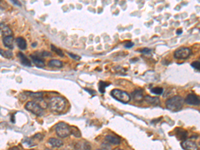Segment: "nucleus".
I'll use <instances>...</instances> for the list:
<instances>
[{
    "label": "nucleus",
    "instance_id": "ddd939ff",
    "mask_svg": "<svg viewBox=\"0 0 200 150\" xmlns=\"http://www.w3.org/2000/svg\"><path fill=\"white\" fill-rule=\"evenodd\" d=\"M17 56H18V57H19L21 63L22 64L24 65H25V66H27V67L31 66V64L30 60H29L27 57L26 56H25L23 53L19 52L17 53Z\"/></svg>",
    "mask_w": 200,
    "mask_h": 150
},
{
    "label": "nucleus",
    "instance_id": "cd10ccee",
    "mask_svg": "<svg viewBox=\"0 0 200 150\" xmlns=\"http://www.w3.org/2000/svg\"><path fill=\"white\" fill-rule=\"evenodd\" d=\"M133 43L132 42H128V43H125V47H127V48H131V47H132L133 46Z\"/></svg>",
    "mask_w": 200,
    "mask_h": 150
},
{
    "label": "nucleus",
    "instance_id": "423d86ee",
    "mask_svg": "<svg viewBox=\"0 0 200 150\" xmlns=\"http://www.w3.org/2000/svg\"><path fill=\"white\" fill-rule=\"evenodd\" d=\"M192 54L191 49L188 47H181L176 49L173 53V56L178 60H185Z\"/></svg>",
    "mask_w": 200,
    "mask_h": 150
},
{
    "label": "nucleus",
    "instance_id": "4468645a",
    "mask_svg": "<svg viewBox=\"0 0 200 150\" xmlns=\"http://www.w3.org/2000/svg\"><path fill=\"white\" fill-rule=\"evenodd\" d=\"M3 43L6 47L12 49H13V36H8V37L3 38Z\"/></svg>",
    "mask_w": 200,
    "mask_h": 150
},
{
    "label": "nucleus",
    "instance_id": "4be33fe9",
    "mask_svg": "<svg viewBox=\"0 0 200 150\" xmlns=\"http://www.w3.org/2000/svg\"><path fill=\"white\" fill-rule=\"evenodd\" d=\"M151 92L155 95H162L163 93V89L161 87H155L151 90Z\"/></svg>",
    "mask_w": 200,
    "mask_h": 150
},
{
    "label": "nucleus",
    "instance_id": "6e6552de",
    "mask_svg": "<svg viewBox=\"0 0 200 150\" xmlns=\"http://www.w3.org/2000/svg\"><path fill=\"white\" fill-rule=\"evenodd\" d=\"M174 132H175L176 137L179 140L185 141L186 140V139L187 138L188 132L185 130L183 129V128L176 127L175 129V131H174Z\"/></svg>",
    "mask_w": 200,
    "mask_h": 150
},
{
    "label": "nucleus",
    "instance_id": "f03ea898",
    "mask_svg": "<svg viewBox=\"0 0 200 150\" xmlns=\"http://www.w3.org/2000/svg\"><path fill=\"white\" fill-rule=\"evenodd\" d=\"M184 99L180 96H176L168 99L165 102L166 108L172 112H179L183 108Z\"/></svg>",
    "mask_w": 200,
    "mask_h": 150
},
{
    "label": "nucleus",
    "instance_id": "a211bd4d",
    "mask_svg": "<svg viewBox=\"0 0 200 150\" xmlns=\"http://www.w3.org/2000/svg\"><path fill=\"white\" fill-rule=\"evenodd\" d=\"M16 43L17 46L21 50H24L27 47V43L25 39L22 37H19L16 39Z\"/></svg>",
    "mask_w": 200,
    "mask_h": 150
},
{
    "label": "nucleus",
    "instance_id": "f257e3e1",
    "mask_svg": "<svg viewBox=\"0 0 200 150\" xmlns=\"http://www.w3.org/2000/svg\"><path fill=\"white\" fill-rule=\"evenodd\" d=\"M66 105V101L62 97L55 96L49 100L48 106L51 111L55 113H60L62 112Z\"/></svg>",
    "mask_w": 200,
    "mask_h": 150
},
{
    "label": "nucleus",
    "instance_id": "f704fd0d",
    "mask_svg": "<svg viewBox=\"0 0 200 150\" xmlns=\"http://www.w3.org/2000/svg\"><path fill=\"white\" fill-rule=\"evenodd\" d=\"M45 150H51V149H45Z\"/></svg>",
    "mask_w": 200,
    "mask_h": 150
},
{
    "label": "nucleus",
    "instance_id": "9b49d317",
    "mask_svg": "<svg viewBox=\"0 0 200 150\" xmlns=\"http://www.w3.org/2000/svg\"><path fill=\"white\" fill-rule=\"evenodd\" d=\"M132 97L133 100L137 103H140L144 100V96L142 91L141 90H135L132 93Z\"/></svg>",
    "mask_w": 200,
    "mask_h": 150
},
{
    "label": "nucleus",
    "instance_id": "5701e85b",
    "mask_svg": "<svg viewBox=\"0 0 200 150\" xmlns=\"http://www.w3.org/2000/svg\"><path fill=\"white\" fill-rule=\"evenodd\" d=\"M1 55L5 58H8V59H10L13 57V53L11 52L10 50H7V51H3L1 49Z\"/></svg>",
    "mask_w": 200,
    "mask_h": 150
},
{
    "label": "nucleus",
    "instance_id": "39448f33",
    "mask_svg": "<svg viewBox=\"0 0 200 150\" xmlns=\"http://www.w3.org/2000/svg\"><path fill=\"white\" fill-rule=\"evenodd\" d=\"M25 109L37 116H42L43 114V109L37 102L31 101L27 102L25 105Z\"/></svg>",
    "mask_w": 200,
    "mask_h": 150
},
{
    "label": "nucleus",
    "instance_id": "aec40b11",
    "mask_svg": "<svg viewBox=\"0 0 200 150\" xmlns=\"http://www.w3.org/2000/svg\"><path fill=\"white\" fill-rule=\"evenodd\" d=\"M26 93L29 96L32 97V98H34L35 100H38V99H41L42 98V96H43V93L42 92H26Z\"/></svg>",
    "mask_w": 200,
    "mask_h": 150
},
{
    "label": "nucleus",
    "instance_id": "b1692460",
    "mask_svg": "<svg viewBox=\"0 0 200 150\" xmlns=\"http://www.w3.org/2000/svg\"><path fill=\"white\" fill-rule=\"evenodd\" d=\"M71 134H73L76 137H81V133L78 128L75 127H71Z\"/></svg>",
    "mask_w": 200,
    "mask_h": 150
},
{
    "label": "nucleus",
    "instance_id": "a878e982",
    "mask_svg": "<svg viewBox=\"0 0 200 150\" xmlns=\"http://www.w3.org/2000/svg\"><path fill=\"white\" fill-rule=\"evenodd\" d=\"M191 67L194 68L195 69H198V70H200V61H195L192 62L191 64Z\"/></svg>",
    "mask_w": 200,
    "mask_h": 150
},
{
    "label": "nucleus",
    "instance_id": "9d476101",
    "mask_svg": "<svg viewBox=\"0 0 200 150\" xmlns=\"http://www.w3.org/2000/svg\"><path fill=\"white\" fill-rule=\"evenodd\" d=\"M144 100L146 103L154 106H159L160 105V100L158 97H151L146 96L144 97Z\"/></svg>",
    "mask_w": 200,
    "mask_h": 150
},
{
    "label": "nucleus",
    "instance_id": "f3484780",
    "mask_svg": "<svg viewBox=\"0 0 200 150\" xmlns=\"http://www.w3.org/2000/svg\"><path fill=\"white\" fill-rule=\"evenodd\" d=\"M1 34L3 38L8 37V36H12V31L11 30V29L7 26V25L1 24Z\"/></svg>",
    "mask_w": 200,
    "mask_h": 150
},
{
    "label": "nucleus",
    "instance_id": "f8f14e48",
    "mask_svg": "<svg viewBox=\"0 0 200 150\" xmlns=\"http://www.w3.org/2000/svg\"><path fill=\"white\" fill-rule=\"evenodd\" d=\"M30 57L36 67H38V68H42L45 66V62L39 56H36V55H31Z\"/></svg>",
    "mask_w": 200,
    "mask_h": 150
},
{
    "label": "nucleus",
    "instance_id": "dca6fc26",
    "mask_svg": "<svg viewBox=\"0 0 200 150\" xmlns=\"http://www.w3.org/2000/svg\"><path fill=\"white\" fill-rule=\"evenodd\" d=\"M48 143L51 145V146H52L53 148H61V146H63L64 143L63 141L58 140V139L56 138H50L48 140Z\"/></svg>",
    "mask_w": 200,
    "mask_h": 150
},
{
    "label": "nucleus",
    "instance_id": "412c9836",
    "mask_svg": "<svg viewBox=\"0 0 200 150\" xmlns=\"http://www.w3.org/2000/svg\"><path fill=\"white\" fill-rule=\"evenodd\" d=\"M109 85H110V83H107L106 82H104L101 81L99 83V91L101 93H105V87H107Z\"/></svg>",
    "mask_w": 200,
    "mask_h": 150
},
{
    "label": "nucleus",
    "instance_id": "2eb2a0df",
    "mask_svg": "<svg viewBox=\"0 0 200 150\" xmlns=\"http://www.w3.org/2000/svg\"><path fill=\"white\" fill-rule=\"evenodd\" d=\"M105 140H106L109 143H110L111 144L114 145H119L121 142V140L120 138L118 136H115V135H107L106 137H105Z\"/></svg>",
    "mask_w": 200,
    "mask_h": 150
},
{
    "label": "nucleus",
    "instance_id": "bb28decb",
    "mask_svg": "<svg viewBox=\"0 0 200 150\" xmlns=\"http://www.w3.org/2000/svg\"><path fill=\"white\" fill-rule=\"evenodd\" d=\"M69 56H70L72 59H74L75 60H81V57L78 56V55H75V54H74V53H67Z\"/></svg>",
    "mask_w": 200,
    "mask_h": 150
},
{
    "label": "nucleus",
    "instance_id": "6ab92c4d",
    "mask_svg": "<svg viewBox=\"0 0 200 150\" xmlns=\"http://www.w3.org/2000/svg\"><path fill=\"white\" fill-rule=\"evenodd\" d=\"M49 66L52 68H61L63 66V63L60 60H52L48 62Z\"/></svg>",
    "mask_w": 200,
    "mask_h": 150
},
{
    "label": "nucleus",
    "instance_id": "20e7f679",
    "mask_svg": "<svg viewBox=\"0 0 200 150\" xmlns=\"http://www.w3.org/2000/svg\"><path fill=\"white\" fill-rule=\"evenodd\" d=\"M56 131L60 137L65 138L71 135V127L64 122H60L56 125Z\"/></svg>",
    "mask_w": 200,
    "mask_h": 150
},
{
    "label": "nucleus",
    "instance_id": "393cba45",
    "mask_svg": "<svg viewBox=\"0 0 200 150\" xmlns=\"http://www.w3.org/2000/svg\"><path fill=\"white\" fill-rule=\"evenodd\" d=\"M51 48H52V50L53 51V52L56 53V54H57L59 56H60V57H64V56L63 52L60 49L57 48V47H55L53 45H51Z\"/></svg>",
    "mask_w": 200,
    "mask_h": 150
},
{
    "label": "nucleus",
    "instance_id": "72a5a7b5",
    "mask_svg": "<svg viewBox=\"0 0 200 150\" xmlns=\"http://www.w3.org/2000/svg\"><path fill=\"white\" fill-rule=\"evenodd\" d=\"M113 150H123V149H120V148H115V149H114Z\"/></svg>",
    "mask_w": 200,
    "mask_h": 150
},
{
    "label": "nucleus",
    "instance_id": "2f4dec72",
    "mask_svg": "<svg viewBox=\"0 0 200 150\" xmlns=\"http://www.w3.org/2000/svg\"><path fill=\"white\" fill-rule=\"evenodd\" d=\"M8 150H20V148H18L17 147H13L12 148L9 149Z\"/></svg>",
    "mask_w": 200,
    "mask_h": 150
},
{
    "label": "nucleus",
    "instance_id": "c756f323",
    "mask_svg": "<svg viewBox=\"0 0 200 150\" xmlns=\"http://www.w3.org/2000/svg\"><path fill=\"white\" fill-rule=\"evenodd\" d=\"M42 56H51V53L48 52H43L42 54Z\"/></svg>",
    "mask_w": 200,
    "mask_h": 150
},
{
    "label": "nucleus",
    "instance_id": "7ed1b4c3",
    "mask_svg": "<svg viewBox=\"0 0 200 150\" xmlns=\"http://www.w3.org/2000/svg\"><path fill=\"white\" fill-rule=\"evenodd\" d=\"M111 96L123 104H128L131 100V96L128 93L118 89L113 90L111 91Z\"/></svg>",
    "mask_w": 200,
    "mask_h": 150
},
{
    "label": "nucleus",
    "instance_id": "473e14b6",
    "mask_svg": "<svg viewBox=\"0 0 200 150\" xmlns=\"http://www.w3.org/2000/svg\"><path fill=\"white\" fill-rule=\"evenodd\" d=\"M13 3H16V4H17L18 5L21 6L20 3V2H17V1H13Z\"/></svg>",
    "mask_w": 200,
    "mask_h": 150
},
{
    "label": "nucleus",
    "instance_id": "c9c22d12",
    "mask_svg": "<svg viewBox=\"0 0 200 150\" xmlns=\"http://www.w3.org/2000/svg\"><path fill=\"white\" fill-rule=\"evenodd\" d=\"M96 150H101V149H96Z\"/></svg>",
    "mask_w": 200,
    "mask_h": 150
},
{
    "label": "nucleus",
    "instance_id": "0eeeda50",
    "mask_svg": "<svg viewBox=\"0 0 200 150\" xmlns=\"http://www.w3.org/2000/svg\"><path fill=\"white\" fill-rule=\"evenodd\" d=\"M185 102L191 105H200V97L194 93H190L185 99Z\"/></svg>",
    "mask_w": 200,
    "mask_h": 150
},
{
    "label": "nucleus",
    "instance_id": "7c9ffc66",
    "mask_svg": "<svg viewBox=\"0 0 200 150\" xmlns=\"http://www.w3.org/2000/svg\"><path fill=\"white\" fill-rule=\"evenodd\" d=\"M181 33H182V30H181V29H180V30H177V34L180 35V34H181Z\"/></svg>",
    "mask_w": 200,
    "mask_h": 150
},
{
    "label": "nucleus",
    "instance_id": "1a4fd4ad",
    "mask_svg": "<svg viewBox=\"0 0 200 150\" xmlns=\"http://www.w3.org/2000/svg\"><path fill=\"white\" fill-rule=\"evenodd\" d=\"M181 145L185 150H198V145L191 140H185L181 143Z\"/></svg>",
    "mask_w": 200,
    "mask_h": 150
},
{
    "label": "nucleus",
    "instance_id": "c85d7f7f",
    "mask_svg": "<svg viewBox=\"0 0 200 150\" xmlns=\"http://www.w3.org/2000/svg\"><path fill=\"white\" fill-rule=\"evenodd\" d=\"M151 52V49H149V48H145V49H144L142 51H141V52H142V53H150Z\"/></svg>",
    "mask_w": 200,
    "mask_h": 150
}]
</instances>
